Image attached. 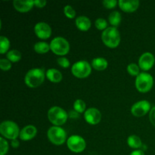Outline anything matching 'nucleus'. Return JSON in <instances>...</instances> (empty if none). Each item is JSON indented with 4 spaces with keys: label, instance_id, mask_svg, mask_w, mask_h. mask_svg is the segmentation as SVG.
I'll return each mask as SVG.
<instances>
[{
    "label": "nucleus",
    "instance_id": "8",
    "mask_svg": "<svg viewBox=\"0 0 155 155\" xmlns=\"http://www.w3.org/2000/svg\"><path fill=\"white\" fill-rule=\"evenodd\" d=\"M73 75L80 79L89 77L92 72V67L86 61H80L76 62L71 68Z\"/></svg>",
    "mask_w": 155,
    "mask_h": 155
},
{
    "label": "nucleus",
    "instance_id": "5",
    "mask_svg": "<svg viewBox=\"0 0 155 155\" xmlns=\"http://www.w3.org/2000/svg\"><path fill=\"white\" fill-rule=\"evenodd\" d=\"M50 48L57 55L64 56L69 52L70 45L66 39L61 36L54 38L50 42Z\"/></svg>",
    "mask_w": 155,
    "mask_h": 155
},
{
    "label": "nucleus",
    "instance_id": "26",
    "mask_svg": "<svg viewBox=\"0 0 155 155\" xmlns=\"http://www.w3.org/2000/svg\"><path fill=\"white\" fill-rule=\"evenodd\" d=\"M127 71L132 76H139L140 74L139 72V66L136 64H130L127 67Z\"/></svg>",
    "mask_w": 155,
    "mask_h": 155
},
{
    "label": "nucleus",
    "instance_id": "24",
    "mask_svg": "<svg viewBox=\"0 0 155 155\" xmlns=\"http://www.w3.org/2000/svg\"><path fill=\"white\" fill-rule=\"evenodd\" d=\"M10 47V42L8 39L4 36H0V53L4 54L8 50Z\"/></svg>",
    "mask_w": 155,
    "mask_h": 155
},
{
    "label": "nucleus",
    "instance_id": "21",
    "mask_svg": "<svg viewBox=\"0 0 155 155\" xmlns=\"http://www.w3.org/2000/svg\"><path fill=\"white\" fill-rule=\"evenodd\" d=\"M34 51L39 54H45L49 51L50 45L45 42H38L34 45Z\"/></svg>",
    "mask_w": 155,
    "mask_h": 155
},
{
    "label": "nucleus",
    "instance_id": "3",
    "mask_svg": "<svg viewBox=\"0 0 155 155\" xmlns=\"http://www.w3.org/2000/svg\"><path fill=\"white\" fill-rule=\"evenodd\" d=\"M68 115L63 108L58 106L51 107L48 111V118L50 122L56 127L61 126L67 122Z\"/></svg>",
    "mask_w": 155,
    "mask_h": 155
},
{
    "label": "nucleus",
    "instance_id": "12",
    "mask_svg": "<svg viewBox=\"0 0 155 155\" xmlns=\"http://www.w3.org/2000/svg\"><path fill=\"white\" fill-rule=\"evenodd\" d=\"M34 32L39 39H46L51 36V29L47 23L39 22L35 25Z\"/></svg>",
    "mask_w": 155,
    "mask_h": 155
},
{
    "label": "nucleus",
    "instance_id": "15",
    "mask_svg": "<svg viewBox=\"0 0 155 155\" xmlns=\"http://www.w3.org/2000/svg\"><path fill=\"white\" fill-rule=\"evenodd\" d=\"M37 133V130L33 125L26 126L20 133V139L23 141H29L33 139Z\"/></svg>",
    "mask_w": 155,
    "mask_h": 155
},
{
    "label": "nucleus",
    "instance_id": "13",
    "mask_svg": "<svg viewBox=\"0 0 155 155\" xmlns=\"http://www.w3.org/2000/svg\"><path fill=\"white\" fill-rule=\"evenodd\" d=\"M84 118L88 124L91 125H96L101 121V114L95 107H90L85 111Z\"/></svg>",
    "mask_w": 155,
    "mask_h": 155
},
{
    "label": "nucleus",
    "instance_id": "10",
    "mask_svg": "<svg viewBox=\"0 0 155 155\" xmlns=\"http://www.w3.org/2000/svg\"><path fill=\"white\" fill-rule=\"evenodd\" d=\"M151 110V104L146 100L135 103L131 107V113L133 116L140 117H143Z\"/></svg>",
    "mask_w": 155,
    "mask_h": 155
},
{
    "label": "nucleus",
    "instance_id": "17",
    "mask_svg": "<svg viewBox=\"0 0 155 155\" xmlns=\"http://www.w3.org/2000/svg\"><path fill=\"white\" fill-rule=\"evenodd\" d=\"M76 26L81 31H87L91 27V21L86 16H80L76 19Z\"/></svg>",
    "mask_w": 155,
    "mask_h": 155
},
{
    "label": "nucleus",
    "instance_id": "11",
    "mask_svg": "<svg viewBox=\"0 0 155 155\" xmlns=\"http://www.w3.org/2000/svg\"><path fill=\"white\" fill-rule=\"evenodd\" d=\"M155 62L154 54L151 52H145L139 59V66L143 71H149L153 68Z\"/></svg>",
    "mask_w": 155,
    "mask_h": 155
},
{
    "label": "nucleus",
    "instance_id": "20",
    "mask_svg": "<svg viewBox=\"0 0 155 155\" xmlns=\"http://www.w3.org/2000/svg\"><path fill=\"white\" fill-rule=\"evenodd\" d=\"M127 143H128V145L130 148H134V149L141 148L142 145L140 138L137 136H135V135H132V136H129V138L127 139Z\"/></svg>",
    "mask_w": 155,
    "mask_h": 155
},
{
    "label": "nucleus",
    "instance_id": "4",
    "mask_svg": "<svg viewBox=\"0 0 155 155\" xmlns=\"http://www.w3.org/2000/svg\"><path fill=\"white\" fill-rule=\"evenodd\" d=\"M0 133L3 137L8 139H17L20 136V130L18 126L15 122L11 120L3 121L0 124Z\"/></svg>",
    "mask_w": 155,
    "mask_h": 155
},
{
    "label": "nucleus",
    "instance_id": "6",
    "mask_svg": "<svg viewBox=\"0 0 155 155\" xmlns=\"http://www.w3.org/2000/svg\"><path fill=\"white\" fill-rule=\"evenodd\" d=\"M154 84V79L151 74L148 73H140L136 77V87L139 92L145 93L149 92Z\"/></svg>",
    "mask_w": 155,
    "mask_h": 155
},
{
    "label": "nucleus",
    "instance_id": "14",
    "mask_svg": "<svg viewBox=\"0 0 155 155\" xmlns=\"http://www.w3.org/2000/svg\"><path fill=\"white\" fill-rule=\"evenodd\" d=\"M119 7L121 10L125 12L131 13L134 12L138 9L139 6V1L138 0H131V1H126V0H120L118 2Z\"/></svg>",
    "mask_w": 155,
    "mask_h": 155
},
{
    "label": "nucleus",
    "instance_id": "34",
    "mask_svg": "<svg viewBox=\"0 0 155 155\" xmlns=\"http://www.w3.org/2000/svg\"><path fill=\"white\" fill-rule=\"evenodd\" d=\"M47 2L45 0H35L34 5H36L38 8H43L46 5Z\"/></svg>",
    "mask_w": 155,
    "mask_h": 155
},
{
    "label": "nucleus",
    "instance_id": "32",
    "mask_svg": "<svg viewBox=\"0 0 155 155\" xmlns=\"http://www.w3.org/2000/svg\"><path fill=\"white\" fill-rule=\"evenodd\" d=\"M102 4L106 8L111 9L116 7L117 4V2L116 0H104V1L102 2Z\"/></svg>",
    "mask_w": 155,
    "mask_h": 155
},
{
    "label": "nucleus",
    "instance_id": "2",
    "mask_svg": "<svg viewBox=\"0 0 155 155\" xmlns=\"http://www.w3.org/2000/svg\"><path fill=\"white\" fill-rule=\"evenodd\" d=\"M45 80V72L41 68H33L30 70L25 75L24 81L27 86L36 88L40 86Z\"/></svg>",
    "mask_w": 155,
    "mask_h": 155
},
{
    "label": "nucleus",
    "instance_id": "19",
    "mask_svg": "<svg viewBox=\"0 0 155 155\" xmlns=\"http://www.w3.org/2000/svg\"><path fill=\"white\" fill-rule=\"evenodd\" d=\"M107 65L108 63L104 58H95L92 61V66L93 67L94 69L99 71L105 70L107 68Z\"/></svg>",
    "mask_w": 155,
    "mask_h": 155
},
{
    "label": "nucleus",
    "instance_id": "23",
    "mask_svg": "<svg viewBox=\"0 0 155 155\" xmlns=\"http://www.w3.org/2000/svg\"><path fill=\"white\" fill-rule=\"evenodd\" d=\"M7 58L12 63H16L21 59V54L18 50H11L8 52Z\"/></svg>",
    "mask_w": 155,
    "mask_h": 155
},
{
    "label": "nucleus",
    "instance_id": "25",
    "mask_svg": "<svg viewBox=\"0 0 155 155\" xmlns=\"http://www.w3.org/2000/svg\"><path fill=\"white\" fill-rule=\"evenodd\" d=\"M86 103L81 99L76 100L74 104V109L77 113H83L86 109Z\"/></svg>",
    "mask_w": 155,
    "mask_h": 155
},
{
    "label": "nucleus",
    "instance_id": "28",
    "mask_svg": "<svg viewBox=\"0 0 155 155\" xmlns=\"http://www.w3.org/2000/svg\"><path fill=\"white\" fill-rule=\"evenodd\" d=\"M8 151V143L2 137H0V155H5Z\"/></svg>",
    "mask_w": 155,
    "mask_h": 155
},
{
    "label": "nucleus",
    "instance_id": "16",
    "mask_svg": "<svg viewBox=\"0 0 155 155\" xmlns=\"http://www.w3.org/2000/svg\"><path fill=\"white\" fill-rule=\"evenodd\" d=\"M15 8L21 13H25L29 12L34 6V1L28 0V1H21V0H15L13 2Z\"/></svg>",
    "mask_w": 155,
    "mask_h": 155
},
{
    "label": "nucleus",
    "instance_id": "1",
    "mask_svg": "<svg viewBox=\"0 0 155 155\" xmlns=\"http://www.w3.org/2000/svg\"><path fill=\"white\" fill-rule=\"evenodd\" d=\"M101 40L106 46L109 48H116L120 42V35L117 27H110L102 32Z\"/></svg>",
    "mask_w": 155,
    "mask_h": 155
},
{
    "label": "nucleus",
    "instance_id": "7",
    "mask_svg": "<svg viewBox=\"0 0 155 155\" xmlns=\"http://www.w3.org/2000/svg\"><path fill=\"white\" fill-rule=\"evenodd\" d=\"M47 136L51 143L55 145H61L66 142L67 133L64 129L54 126L48 129Z\"/></svg>",
    "mask_w": 155,
    "mask_h": 155
},
{
    "label": "nucleus",
    "instance_id": "9",
    "mask_svg": "<svg viewBox=\"0 0 155 155\" xmlns=\"http://www.w3.org/2000/svg\"><path fill=\"white\" fill-rule=\"evenodd\" d=\"M68 148L74 153L83 152L86 147L85 139L80 136H71L67 141Z\"/></svg>",
    "mask_w": 155,
    "mask_h": 155
},
{
    "label": "nucleus",
    "instance_id": "27",
    "mask_svg": "<svg viewBox=\"0 0 155 155\" xmlns=\"http://www.w3.org/2000/svg\"><path fill=\"white\" fill-rule=\"evenodd\" d=\"M95 27L100 30H104L107 28V22L104 18H98L95 22Z\"/></svg>",
    "mask_w": 155,
    "mask_h": 155
},
{
    "label": "nucleus",
    "instance_id": "18",
    "mask_svg": "<svg viewBox=\"0 0 155 155\" xmlns=\"http://www.w3.org/2000/svg\"><path fill=\"white\" fill-rule=\"evenodd\" d=\"M45 76L52 83H59L62 80V74L58 70L54 69V68H51L48 69L45 73Z\"/></svg>",
    "mask_w": 155,
    "mask_h": 155
},
{
    "label": "nucleus",
    "instance_id": "31",
    "mask_svg": "<svg viewBox=\"0 0 155 155\" xmlns=\"http://www.w3.org/2000/svg\"><path fill=\"white\" fill-rule=\"evenodd\" d=\"M58 64L59 66H61V68H68L70 67V61L69 60H68L67 58H64V57H62V58H59L58 59Z\"/></svg>",
    "mask_w": 155,
    "mask_h": 155
},
{
    "label": "nucleus",
    "instance_id": "33",
    "mask_svg": "<svg viewBox=\"0 0 155 155\" xmlns=\"http://www.w3.org/2000/svg\"><path fill=\"white\" fill-rule=\"evenodd\" d=\"M149 119L150 121H151V124L155 127V106L153 107L150 110L149 114Z\"/></svg>",
    "mask_w": 155,
    "mask_h": 155
},
{
    "label": "nucleus",
    "instance_id": "35",
    "mask_svg": "<svg viewBox=\"0 0 155 155\" xmlns=\"http://www.w3.org/2000/svg\"><path fill=\"white\" fill-rule=\"evenodd\" d=\"M11 145H12V146L13 147V148H17L19 147L20 143L17 139H13V140H12V142H11Z\"/></svg>",
    "mask_w": 155,
    "mask_h": 155
},
{
    "label": "nucleus",
    "instance_id": "30",
    "mask_svg": "<svg viewBox=\"0 0 155 155\" xmlns=\"http://www.w3.org/2000/svg\"><path fill=\"white\" fill-rule=\"evenodd\" d=\"M12 68V62L6 58H2L0 60V68L2 71H8Z\"/></svg>",
    "mask_w": 155,
    "mask_h": 155
},
{
    "label": "nucleus",
    "instance_id": "29",
    "mask_svg": "<svg viewBox=\"0 0 155 155\" xmlns=\"http://www.w3.org/2000/svg\"><path fill=\"white\" fill-rule=\"evenodd\" d=\"M64 15L68 17L70 19H72L74 18L76 16V12L74 8H72V6H71L70 5H67L64 8Z\"/></svg>",
    "mask_w": 155,
    "mask_h": 155
},
{
    "label": "nucleus",
    "instance_id": "36",
    "mask_svg": "<svg viewBox=\"0 0 155 155\" xmlns=\"http://www.w3.org/2000/svg\"><path fill=\"white\" fill-rule=\"evenodd\" d=\"M130 155H145V154L142 150H136V151H133Z\"/></svg>",
    "mask_w": 155,
    "mask_h": 155
},
{
    "label": "nucleus",
    "instance_id": "22",
    "mask_svg": "<svg viewBox=\"0 0 155 155\" xmlns=\"http://www.w3.org/2000/svg\"><path fill=\"white\" fill-rule=\"evenodd\" d=\"M108 20L110 24H111L113 27H117L120 24L121 21V15L119 12L117 11H114V12H111L109 15Z\"/></svg>",
    "mask_w": 155,
    "mask_h": 155
}]
</instances>
